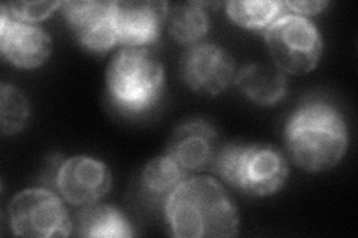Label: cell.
<instances>
[{"label":"cell","mask_w":358,"mask_h":238,"mask_svg":"<svg viewBox=\"0 0 358 238\" xmlns=\"http://www.w3.org/2000/svg\"><path fill=\"white\" fill-rule=\"evenodd\" d=\"M8 9L10 17L15 20L30 22L35 24L38 21H42L50 17L55 9L62 8L60 2H14V3H3Z\"/></svg>","instance_id":"d6986e66"},{"label":"cell","mask_w":358,"mask_h":238,"mask_svg":"<svg viewBox=\"0 0 358 238\" xmlns=\"http://www.w3.org/2000/svg\"><path fill=\"white\" fill-rule=\"evenodd\" d=\"M284 2H271V0H260V2H229L227 14L231 21L238 26L251 30H266L284 14Z\"/></svg>","instance_id":"e0dca14e"},{"label":"cell","mask_w":358,"mask_h":238,"mask_svg":"<svg viewBox=\"0 0 358 238\" xmlns=\"http://www.w3.org/2000/svg\"><path fill=\"white\" fill-rule=\"evenodd\" d=\"M212 170L224 182L252 197L276 194L289 173L284 155L272 146L243 143L220 146Z\"/></svg>","instance_id":"277c9868"},{"label":"cell","mask_w":358,"mask_h":238,"mask_svg":"<svg viewBox=\"0 0 358 238\" xmlns=\"http://www.w3.org/2000/svg\"><path fill=\"white\" fill-rule=\"evenodd\" d=\"M275 66L288 75H306L315 69L322 54V38L310 20L282 14L264 30Z\"/></svg>","instance_id":"5b68a950"},{"label":"cell","mask_w":358,"mask_h":238,"mask_svg":"<svg viewBox=\"0 0 358 238\" xmlns=\"http://www.w3.org/2000/svg\"><path fill=\"white\" fill-rule=\"evenodd\" d=\"M188 177V172L169 155L151 160L141 174L145 195L152 200H166Z\"/></svg>","instance_id":"2e32d148"},{"label":"cell","mask_w":358,"mask_h":238,"mask_svg":"<svg viewBox=\"0 0 358 238\" xmlns=\"http://www.w3.org/2000/svg\"><path fill=\"white\" fill-rule=\"evenodd\" d=\"M55 188L73 207H87L102 200L112 186V176L105 163L92 156L78 155L57 165Z\"/></svg>","instance_id":"52a82bcc"},{"label":"cell","mask_w":358,"mask_h":238,"mask_svg":"<svg viewBox=\"0 0 358 238\" xmlns=\"http://www.w3.org/2000/svg\"><path fill=\"white\" fill-rule=\"evenodd\" d=\"M115 2H64L62 9L67 24L83 47L106 52L118 45L114 17Z\"/></svg>","instance_id":"30bf717a"},{"label":"cell","mask_w":358,"mask_h":238,"mask_svg":"<svg viewBox=\"0 0 358 238\" xmlns=\"http://www.w3.org/2000/svg\"><path fill=\"white\" fill-rule=\"evenodd\" d=\"M112 103L127 115L152 109L164 88V69L151 47H124L115 54L106 72Z\"/></svg>","instance_id":"3957f363"},{"label":"cell","mask_w":358,"mask_h":238,"mask_svg":"<svg viewBox=\"0 0 358 238\" xmlns=\"http://www.w3.org/2000/svg\"><path fill=\"white\" fill-rule=\"evenodd\" d=\"M8 214L10 230L18 237H67L72 232V221L62 198L47 188L21 191L10 201Z\"/></svg>","instance_id":"8992f818"},{"label":"cell","mask_w":358,"mask_h":238,"mask_svg":"<svg viewBox=\"0 0 358 238\" xmlns=\"http://www.w3.org/2000/svg\"><path fill=\"white\" fill-rule=\"evenodd\" d=\"M169 6L166 2H115L118 43L124 47H151L160 38Z\"/></svg>","instance_id":"8fae6325"},{"label":"cell","mask_w":358,"mask_h":238,"mask_svg":"<svg viewBox=\"0 0 358 238\" xmlns=\"http://www.w3.org/2000/svg\"><path fill=\"white\" fill-rule=\"evenodd\" d=\"M30 117V105L27 97L14 85L2 84L0 88V119L2 133L13 135L26 127Z\"/></svg>","instance_id":"ac0fdd59"},{"label":"cell","mask_w":358,"mask_h":238,"mask_svg":"<svg viewBox=\"0 0 358 238\" xmlns=\"http://www.w3.org/2000/svg\"><path fill=\"white\" fill-rule=\"evenodd\" d=\"M285 8L289 9L291 13H296L297 15H315L324 10L329 3L327 2H284Z\"/></svg>","instance_id":"ffe728a7"},{"label":"cell","mask_w":358,"mask_h":238,"mask_svg":"<svg viewBox=\"0 0 358 238\" xmlns=\"http://www.w3.org/2000/svg\"><path fill=\"white\" fill-rule=\"evenodd\" d=\"M166 21L171 36L189 48L201 43L209 31V17L200 2L169 6Z\"/></svg>","instance_id":"9a60e30c"},{"label":"cell","mask_w":358,"mask_h":238,"mask_svg":"<svg viewBox=\"0 0 358 238\" xmlns=\"http://www.w3.org/2000/svg\"><path fill=\"white\" fill-rule=\"evenodd\" d=\"M218 133L203 119H192L179 126L167 144V155L187 172L212 168L218 152Z\"/></svg>","instance_id":"7c38bea8"},{"label":"cell","mask_w":358,"mask_h":238,"mask_svg":"<svg viewBox=\"0 0 358 238\" xmlns=\"http://www.w3.org/2000/svg\"><path fill=\"white\" fill-rule=\"evenodd\" d=\"M289 156L310 173L338 165L348 149V127L341 112L324 101H308L289 117L285 127Z\"/></svg>","instance_id":"7a4b0ae2"},{"label":"cell","mask_w":358,"mask_h":238,"mask_svg":"<svg viewBox=\"0 0 358 238\" xmlns=\"http://www.w3.org/2000/svg\"><path fill=\"white\" fill-rule=\"evenodd\" d=\"M234 84L241 91L262 106H272L287 96V77L275 66L268 64H248L242 67L234 77Z\"/></svg>","instance_id":"4fadbf2b"},{"label":"cell","mask_w":358,"mask_h":238,"mask_svg":"<svg viewBox=\"0 0 358 238\" xmlns=\"http://www.w3.org/2000/svg\"><path fill=\"white\" fill-rule=\"evenodd\" d=\"M172 235L179 238H224L239 231L238 210L215 179L187 177L164 200Z\"/></svg>","instance_id":"6da1fadb"},{"label":"cell","mask_w":358,"mask_h":238,"mask_svg":"<svg viewBox=\"0 0 358 238\" xmlns=\"http://www.w3.org/2000/svg\"><path fill=\"white\" fill-rule=\"evenodd\" d=\"M0 51L20 69H36L47 63L52 40L43 29L10 17L5 5L0 8Z\"/></svg>","instance_id":"9c48e42d"},{"label":"cell","mask_w":358,"mask_h":238,"mask_svg":"<svg viewBox=\"0 0 358 238\" xmlns=\"http://www.w3.org/2000/svg\"><path fill=\"white\" fill-rule=\"evenodd\" d=\"M78 235L96 238H127L133 235L131 225L117 207L92 204L76 218Z\"/></svg>","instance_id":"5bb4252c"},{"label":"cell","mask_w":358,"mask_h":238,"mask_svg":"<svg viewBox=\"0 0 358 238\" xmlns=\"http://www.w3.org/2000/svg\"><path fill=\"white\" fill-rule=\"evenodd\" d=\"M233 57L220 45L201 42L189 48L182 60V76L194 91L217 96L236 77Z\"/></svg>","instance_id":"ba28073f"}]
</instances>
